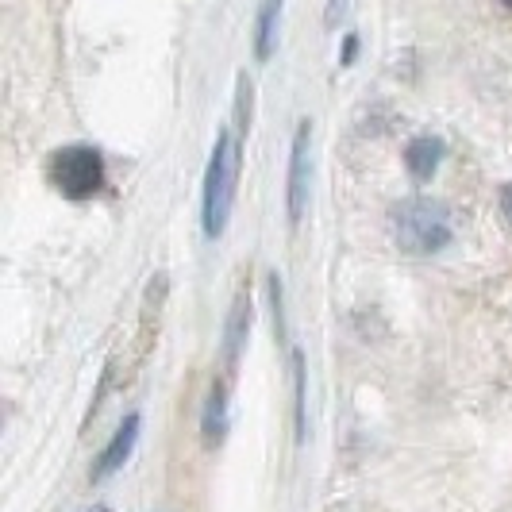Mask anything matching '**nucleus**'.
Listing matches in <instances>:
<instances>
[{"mask_svg": "<svg viewBox=\"0 0 512 512\" xmlns=\"http://www.w3.org/2000/svg\"><path fill=\"white\" fill-rule=\"evenodd\" d=\"M235 185H239V143L231 131L216 135V147L208 154V174H205V235L220 239L228 228L231 201H235Z\"/></svg>", "mask_w": 512, "mask_h": 512, "instance_id": "nucleus-1", "label": "nucleus"}, {"mask_svg": "<svg viewBox=\"0 0 512 512\" xmlns=\"http://www.w3.org/2000/svg\"><path fill=\"white\" fill-rule=\"evenodd\" d=\"M397 247L409 255H432L451 239V216L436 201H405L393 212Z\"/></svg>", "mask_w": 512, "mask_h": 512, "instance_id": "nucleus-2", "label": "nucleus"}, {"mask_svg": "<svg viewBox=\"0 0 512 512\" xmlns=\"http://www.w3.org/2000/svg\"><path fill=\"white\" fill-rule=\"evenodd\" d=\"M51 181L62 197L89 201L104 185V158L93 147H62L51 158Z\"/></svg>", "mask_w": 512, "mask_h": 512, "instance_id": "nucleus-3", "label": "nucleus"}, {"mask_svg": "<svg viewBox=\"0 0 512 512\" xmlns=\"http://www.w3.org/2000/svg\"><path fill=\"white\" fill-rule=\"evenodd\" d=\"M308 135H312V128L301 124L297 139H293V154H289V193H285V201H289V220L293 224L301 220V212L308 205Z\"/></svg>", "mask_w": 512, "mask_h": 512, "instance_id": "nucleus-4", "label": "nucleus"}, {"mask_svg": "<svg viewBox=\"0 0 512 512\" xmlns=\"http://www.w3.org/2000/svg\"><path fill=\"white\" fill-rule=\"evenodd\" d=\"M135 436H139V416H128V420L120 424V432L112 436V443H108V451L101 455V462H97L93 478H108V474H116V470L128 462L131 447H135Z\"/></svg>", "mask_w": 512, "mask_h": 512, "instance_id": "nucleus-5", "label": "nucleus"}, {"mask_svg": "<svg viewBox=\"0 0 512 512\" xmlns=\"http://www.w3.org/2000/svg\"><path fill=\"white\" fill-rule=\"evenodd\" d=\"M439 154H443V147H439V139H416L409 151H405V162H409V170L416 174V178H432L439 166Z\"/></svg>", "mask_w": 512, "mask_h": 512, "instance_id": "nucleus-6", "label": "nucleus"}, {"mask_svg": "<svg viewBox=\"0 0 512 512\" xmlns=\"http://www.w3.org/2000/svg\"><path fill=\"white\" fill-rule=\"evenodd\" d=\"M278 12H282V0H262V4H258V24H255V54L258 58H270Z\"/></svg>", "mask_w": 512, "mask_h": 512, "instance_id": "nucleus-7", "label": "nucleus"}, {"mask_svg": "<svg viewBox=\"0 0 512 512\" xmlns=\"http://www.w3.org/2000/svg\"><path fill=\"white\" fill-rule=\"evenodd\" d=\"M224 401H228V389H224V385H212V397H208V416H205V436L208 439L224 428Z\"/></svg>", "mask_w": 512, "mask_h": 512, "instance_id": "nucleus-8", "label": "nucleus"}, {"mask_svg": "<svg viewBox=\"0 0 512 512\" xmlns=\"http://www.w3.org/2000/svg\"><path fill=\"white\" fill-rule=\"evenodd\" d=\"M293 382H297V439H305V362L293 355Z\"/></svg>", "mask_w": 512, "mask_h": 512, "instance_id": "nucleus-9", "label": "nucleus"}, {"mask_svg": "<svg viewBox=\"0 0 512 512\" xmlns=\"http://www.w3.org/2000/svg\"><path fill=\"white\" fill-rule=\"evenodd\" d=\"M501 212L509 216V224H512V185H505V189H501Z\"/></svg>", "mask_w": 512, "mask_h": 512, "instance_id": "nucleus-10", "label": "nucleus"}, {"mask_svg": "<svg viewBox=\"0 0 512 512\" xmlns=\"http://www.w3.org/2000/svg\"><path fill=\"white\" fill-rule=\"evenodd\" d=\"M89 512H108V509H89Z\"/></svg>", "mask_w": 512, "mask_h": 512, "instance_id": "nucleus-11", "label": "nucleus"}, {"mask_svg": "<svg viewBox=\"0 0 512 512\" xmlns=\"http://www.w3.org/2000/svg\"><path fill=\"white\" fill-rule=\"evenodd\" d=\"M505 4H509V8H512V0H505Z\"/></svg>", "mask_w": 512, "mask_h": 512, "instance_id": "nucleus-12", "label": "nucleus"}]
</instances>
